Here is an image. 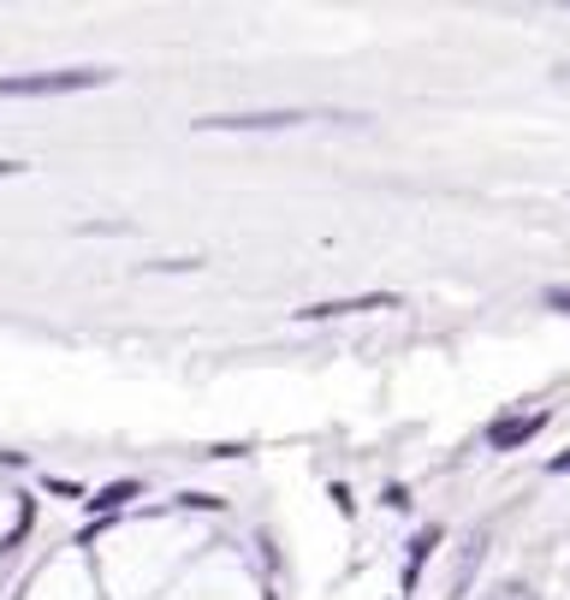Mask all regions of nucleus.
<instances>
[{"label": "nucleus", "mask_w": 570, "mask_h": 600, "mask_svg": "<svg viewBox=\"0 0 570 600\" xmlns=\"http://www.w3.org/2000/svg\"><path fill=\"white\" fill-rule=\"evenodd\" d=\"M547 470H552V476H570V452H559V458H552Z\"/></svg>", "instance_id": "9b49d317"}, {"label": "nucleus", "mask_w": 570, "mask_h": 600, "mask_svg": "<svg viewBox=\"0 0 570 600\" xmlns=\"http://www.w3.org/2000/svg\"><path fill=\"white\" fill-rule=\"evenodd\" d=\"M374 310H399L392 291H362V298H321V303H303L298 321H333V316H374Z\"/></svg>", "instance_id": "7ed1b4c3"}, {"label": "nucleus", "mask_w": 570, "mask_h": 600, "mask_svg": "<svg viewBox=\"0 0 570 600\" xmlns=\"http://www.w3.org/2000/svg\"><path fill=\"white\" fill-rule=\"evenodd\" d=\"M202 256H161V262H143V273H197Z\"/></svg>", "instance_id": "0eeeda50"}, {"label": "nucleus", "mask_w": 570, "mask_h": 600, "mask_svg": "<svg viewBox=\"0 0 570 600\" xmlns=\"http://www.w3.org/2000/svg\"><path fill=\"white\" fill-rule=\"evenodd\" d=\"M113 72L108 66H66V72H12L0 78V101H48V96H78V90H101Z\"/></svg>", "instance_id": "f257e3e1"}, {"label": "nucleus", "mask_w": 570, "mask_h": 600, "mask_svg": "<svg viewBox=\"0 0 570 600\" xmlns=\"http://www.w3.org/2000/svg\"><path fill=\"white\" fill-rule=\"evenodd\" d=\"M303 119L309 108H250V113H202L197 131H291Z\"/></svg>", "instance_id": "f03ea898"}, {"label": "nucleus", "mask_w": 570, "mask_h": 600, "mask_svg": "<svg viewBox=\"0 0 570 600\" xmlns=\"http://www.w3.org/2000/svg\"><path fill=\"white\" fill-rule=\"evenodd\" d=\"M547 303H552V310H564V316H570V286H547Z\"/></svg>", "instance_id": "1a4fd4ad"}, {"label": "nucleus", "mask_w": 570, "mask_h": 600, "mask_svg": "<svg viewBox=\"0 0 570 600\" xmlns=\"http://www.w3.org/2000/svg\"><path fill=\"white\" fill-rule=\"evenodd\" d=\"M552 78H559V83H570V60H564V66H559V72H552Z\"/></svg>", "instance_id": "f8f14e48"}, {"label": "nucleus", "mask_w": 570, "mask_h": 600, "mask_svg": "<svg viewBox=\"0 0 570 600\" xmlns=\"http://www.w3.org/2000/svg\"><path fill=\"white\" fill-rule=\"evenodd\" d=\"M12 173H24V161H12V156H0V179H12Z\"/></svg>", "instance_id": "9d476101"}, {"label": "nucleus", "mask_w": 570, "mask_h": 600, "mask_svg": "<svg viewBox=\"0 0 570 600\" xmlns=\"http://www.w3.org/2000/svg\"><path fill=\"white\" fill-rule=\"evenodd\" d=\"M434 547H440V529H422L417 547H410V564H404V589H417V571L428 564V553H434Z\"/></svg>", "instance_id": "39448f33"}, {"label": "nucleus", "mask_w": 570, "mask_h": 600, "mask_svg": "<svg viewBox=\"0 0 570 600\" xmlns=\"http://www.w3.org/2000/svg\"><path fill=\"white\" fill-rule=\"evenodd\" d=\"M547 428V410H529V417H506V422H493L488 428V446L493 452H517V446H529L534 434Z\"/></svg>", "instance_id": "20e7f679"}, {"label": "nucleus", "mask_w": 570, "mask_h": 600, "mask_svg": "<svg viewBox=\"0 0 570 600\" xmlns=\"http://www.w3.org/2000/svg\"><path fill=\"white\" fill-rule=\"evenodd\" d=\"M126 500H137V482H113V488H101L96 500H90V511H119Z\"/></svg>", "instance_id": "423d86ee"}, {"label": "nucleus", "mask_w": 570, "mask_h": 600, "mask_svg": "<svg viewBox=\"0 0 570 600\" xmlns=\"http://www.w3.org/2000/svg\"><path fill=\"white\" fill-rule=\"evenodd\" d=\"M488 600H541V594L529 582H499V589H488Z\"/></svg>", "instance_id": "6e6552de"}]
</instances>
